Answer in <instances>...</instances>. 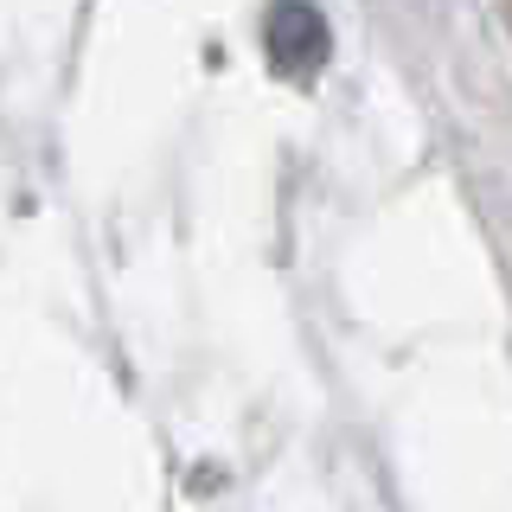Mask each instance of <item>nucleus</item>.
Returning <instances> with one entry per match:
<instances>
[]
</instances>
